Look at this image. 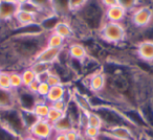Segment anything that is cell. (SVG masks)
I'll return each mask as SVG.
<instances>
[{
	"label": "cell",
	"instance_id": "obj_1",
	"mask_svg": "<svg viewBox=\"0 0 153 140\" xmlns=\"http://www.w3.org/2000/svg\"><path fill=\"white\" fill-rule=\"evenodd\" d=\"M46 35H20L12 36L7 46L12 49L24 67L30 66L38 53L46 46Z\"/></svg>",
	"mask_w": 153,
	"mask_h": 140
},
{
	"label": "cell",
	"instance_id": "obj_2",
	"mask_svg": "<svg viewBox=\"0 0 153 140\" xmlns=\"http://www.w3.org/2000/svg\"><path fill=\"white\" fill-rule=\"evenodd\" d=\"M89 34H98L99 30L106 22L105 20V7L100 0H88L83 9L78 13L71 14Z\"/></svg>",
	"mask_w": 153,
	"mask_h": 140
},
{
	"label": "cell",
	"instance_id": "obj_3",
	"mask_svg": "<svg viewBox=\"0 0 153 140\" xmlns=\"http://www.w3.org/2000/svg\"><path fill=\"white\" fill-rule=\"evenodd\" d=\"M97 35L103 42L113 45L122 44L128 38V32L125 24L108 21L103 24V26Z\"/></svg>",
	"mask_w": 153,
	"mask_h": 140
},
{
	"label": "cell",
	"instance_id": "obj_4",
	"mask_svg": "<svg viewBox=\"0 0 153 140\" xmlns=\"http://www.w3.org/2000/svg\"><path fill=\"white\" fill-rule=\"evenodd\" d=\"M130 23L136 29H145L153 23V7L149 4H140L128 14Z\"/></svg>",
	"mask_w": 153,
	"mask_h": 140
},
{
	"label": "cell",
	"instance_id": "obj_5",
	"mask_svg": "<svg viewBox=\"0 0 153 140\" xmlns=\"http://www.w3.org/2000/svg\"><path fill=\"white\" fill-rule=\"evenodd\" d=\"M103 134L115 140H137L138 137L145 132L136 130L127 125H120L106 127L103 130Z\"/></svg>",
	"mask_w": 153,
	"mask_h": 140
},
{
	"label": "cell",
	"instance_id": "obj_6",
	"mask_svg": "<svg viewBox=\"0 0 153 140\" xmlns=\"http://www.w3.org/2000/svg\"><path fill=\"white\" fill-rule=\"evenodd\" d=\"M106 74L101 68L98 71L87 74L83 80V85L87 88L88 91L94 94H101L106 87Z\"/></svg>",
	"mask_w": 153,
	"mask_h": 140
},
{
	"label": "cell",
	"instance_id": "obj_7",
	"mask_svg": "<svg viewBox=\"0 0 153 140\" xmlns=\"http://www.w3.org/2000/svg\"><path fill=\"white\" fill-rule=\"evenodd\" d=\"M28 134L38 140H51L55 131L53 125L47 119H38L28 130Z\"/></svg>",
	"mask_w": 153,
	"mask_h": 140
},
{
	"label": "cell",
	"instance_id": "obj_8",
	"mask_svg": "<svg viewBox=\"0 0 153 140\" xmlns=\"http://www.w3.org/2000/svg\"><path fill=\"white\" fill-rule=\"evenodd\" d=\"M20 4L16 0H0V22H11L18 11Z\"/></svg>",
	"mask_w": 153,
	"mask_h": 140
},
{
	"label": "cell",
	"instance_id": "obj_9",
	"mask_svg": "<svg viewBox=\"0 0 153 140\" xmlns=\"http://www.w3.org/2000/svg\"><path fill=\"white\" fill-rule=\"evenodd\" d=\"M135 53L138 60L145 63H153V41L142 40L136 43Z\"/></svg>",
	"mask_w": 153,
	"mask_h": 140
},
{
	"label": "cell",
	"instance_id": "obj_10",
	"mask_svg": "<svg viewBox=\"0 0 153 140\" xmlns=\"http://www.w3.org/2000/svg\"><path fill=\"white\" fill-rule=\"evenodd\" d=\"M66 51H67L68 55L70 59L76 60V61H85L88 57V50L87 47L85 46V44L76 41H70L69 44H67V46L65 47Z\"/></svg>",
	"mask_w": 153,
	"mask_h": 140
},
{
	"label": "cell",
	"instance_id": "obj_11",
	"mask_svg": "<svg viewBox=\"0 0 153 140\" xmlns=\"http://www.w3.org/2000/svg\"><path fill=\"white\" fill-rule=\"evenodd\" d=\"M127 17L128 12L120 4L108 7V9H105V20L108 22L124 23L125 20L127 19Z\"/></svg>",
	"mask_w": 153,
	"mask_h": 140
},
{
	"label": "cell",
	"instance_id": "obj_12",
	"mask_svg": "<svg viewBox=\"0 0 153 140\" xmlns=\"http://www.w3.org/2000/svg\"><path fill=\"white\" fill-rule=\"evenodd\" d=\"M63 49L60 48H53V47H47L45 46L40 52L38 53L36 57H35L34 61H38V62H43V63H47V64H51L58 62L60 55H61ZM33 61V62H34Z\"/></svg>",
	"mask_w": 153,
	"mask_h": 140
},
{
	"label": "cell",
	"instance_id": "obj_13",
	"mask_svg": "<svg viewBox=\"0 0 153 140\" xmlns=\"http://www.w3.org/2000/svg\"><path fill=\"white\" fill-rule=\"evenodd\" d=\"M13 108H18L16 92L0 88V111L10 110Z\"/></svg>",
	"mask_w": 153,
	"mask_h": 140
},
{
	"label": "cell",
	"instance_id": "obj_14",
	"mask_svg": "<svg viewBox=\"0 0 153 140\" xmlns=\"http://www.w3.org/2000/svg\"><path fill=\"white\" fill-rule=\"evenodd\" d=\"M13 21H14V23H15L16 27L30 25V24H35V23H40V19H39L38 15H35V14L22 11V10L18 11V13L16 14V16L14 17Z\"/></svg>",
	"mask_w": 153,
	"mask_h": 140
},
{
	"label": "cell",
	"instance_id": "obj_15",
	"mask_svg": "<svg viewBox=\"0 0 153 140\" xmlns=\"http://www.w3.org/2000/svg\"><path fill=\"white\" fill-rule=\"evenodd\" d=\"M53 32L56 34L60 35L61 37H63L66 41H74L76 40V32H74V29L72 27L70 21H68V19H63L59 24L57 25V27L55 28Z\"/></svg>",
	"mask_w": 153,
	"mask_h": 140
},
{
	"label": "cell",
	"instance_id": "obj_16",
	"mask_svg": "<svg viewBox=\"0 0 153 140\" xmlns=\"http://www.w3.org/2000/svg\"><path fill=\"white\" fill-rule=\"evenodd\" d=\"M67 93H68V89L67 86L61 84L59 86H55V87H51L49 92L46 96V102L48 104H53L55 102L61 99H67Z\"/></svg>",
	"mask_w": 153,
	"mask_h": 140
},
{
	"label": "cell",
	"instance_id": "obj_17",
	"mask_svg": "<svg viewBox=\"0 0 153 140\" xmlns=\"http://www.w3.org/2000/svg\"><path fill=\"white\" fill-rule=\"evenodd\" d=\"M64 18H62L61 16L57 15V14H51V15L47 16V17H45L44 19L41 20L40 25L45 34H49V32H53V30H55V28L57 27V25Z\"/></svg>",
	"mask_w": 153,
	"mask_h": 140
},
{
	"label": "cell",
	"instance_id": "obj_18",
	"mask_svg": "<svg viewBox=\"0 0 153 140\" xmlns=\"http://www.w3.org/2000/svg\"><path fill=\"white\" fill-rule=\"evenodd\" d=\"M51 5L53 13L61 16L64 19H67L68 16L71 15L69 12L68 0H51Z\"/></svg>",
	"mask_w": 153,
	"mask_h": 140
},
{
	"label": "cell",
	"instance_id": "obj_19",
	"mask_svg": "<svg viewBox=\"0 0 153 140\" xmlns=\"http://www.w3.org/2000/svg\"><path fill=\"white\" fill-rule=\"evenodd\" d=\"M30 67L38 77L39 81H43L45 75L51 70V64L43 63V62L34 61L30 64Z\"/></svg>",
	"mask_w": 153,
	"mask_h": 140
},
{
	"label": "cell",
	"instance_id": "obj_20",
	"mask_svg": "<svg viewBox=\"0 0 153 140\" xmlns=\"http://www.w3.org/2000/svg\"><path fill=\"white\" fill-rule=\"evenodd\" d=\"M53 127L55 133H66L69 130L74 129L76 125H74V121L70 119V117L65 113V115L60 120H58L56 123H53Z\"/></svg>",
	"mask_w": 153,
	"mask_h": 140
},
{
	"label": "cell",
	"instance_id": "obj_21",
	"mask_svg": "<svg viewBox=\"0 0 153 140\" xmlns=\"http://www.w3.org/2000/svg\"><path fill=\"white\" fill-rule=\"evenodd\" d=\"M46 46L53 47V48L64 49L67 46V41H66L63 37L60 36V35L53 32L46 35Z\"/></svg>",
	"mask_w": 153,
	"mask_h": 140
},
{
	"label": "cell",
	"instance_id": "obj_22",
	"mask_svg": "<svg viewBox=\"0 0 153 140\" xmlns=\"http://www.w3.org/2000/svg\"><path fill=\"white\" fill-rule=\"evenodd\" d=\"M49 109H51V104H48L46 102V99L38 98L36 105L33 108V111H34V113L39 119H46L49 112Z\"/></svg>",
	"mask_w": 153,
	"mask_h": 140
},
{
	"label": "cell",
	"instance_id": "obj_23",
	"mask_svg": "<svg viewBox=\"0 0 153 140\" xmlns=\"http://www.w3.org/2000/svg\"><path fill=\"white\" fill-rule=\"evenodd\" d=\"M19 111H20V115H21V119H22V121H23L24 127H25V129L27 130V132H28V130L35 125V122H36L39 118L36 116V114H35L33 110L19 108Z\"/></svg>",
	"mask_w": 153,
	"mask_h": 140
},
{
	"label": "cell",
	"instance_id": "obj_24",
	"mask_svg": "<svg viewBox=\"0 0 153 140\" xmlns=\"http://www.w3.org/2000/svg\"><path fill=\"white\" fill-rule=\"evenodd\" d=\"M21 73V77H22V83H23V88H27L28 86L32 83H34L35 81L38 80L37 74L32 70V68L30 66H26L23 69L20 71Z\"/></svg>",
	"mask_w": 153,
	"mask_h": 140
},
{
	"label": "cell",
	"instance_id": "obj_25",
	"mask_svg": "<svg viewBox=\"0 0 153 140\" xmlns=\"http://www.w3.org/2000/svg\"><path fill=\"white\" fill-rule=\"evenodd\" d=\"M86 116H87V125L94 127H98V129L102 130L104 129V122H103L101 116L96 112V111H88L86 112Z\"/></svg>",
	"mask_w": 153,
	"mask_h": 140
},
{
	"label": "cell",
	"instance_id": "obj_26",
	"mask_svg": "<svg viewBox=\"0 0 153 140\" xmlns=\"http://www.w3.org/2000/svg\"><path fill=\"white\" fill-rule=\"evenodd\" d=\"M30 1L42 12L45 17L51 15V14H55L53 11L51 0H30Z\"/></svg>",
	"mask_w": 153,
	"mask_h": 140
},
{
	"label": "cell",
	"instance_id": "obj_27",
	"mask_svg": "<svg viewBox=\"0 0 153 140\" xmlns=\"http://www.w3.org/2000/svg\"><path fill=\"white\" fill-rule=\"evenodd\" d=\"M10 80H11V89L13 91L17 92L23 88V83H22V77L20 71L11 70L10 71Z\"/></svg>",
	"mask_w": 153,
	"mask_h": 140
},
{
	"label": "cell",
	"instance_id": "obj_28",
	"mask_svg": "<svg viewBox=\"0 0 153 140\" xmlns=\"http://www.w3.org/2000/svg\"><path fill=\"white\" fill-rule=\"evenodd\" d=\"M117 2L128 12V14L133 11L135 7H137L138 5L143 4L142 0H117Z\"/></svg>",
	"mask_w": 153,
	"mask_h": 140
},
{
	"label": "cell",
	"instance_id": "obj_29",
	"mask_svg": "<svg viewBox=\"0 0 153 140\" xmlns=\"http://www.w3.org/2000/svg\"><path fill=\"white\" fill-rule=\"evenodd\" d=\"M43 81L46 82L51 87H55V86H59V85H61V84H63L61 77H60L56 72L51 71V70L47 73L46 75H45V77H44Z\"/></svg>",
	"mask_w": 153,
	"mask_h": 140
},
{
	"label": "cell",
	"instance_id": "obj_30",
	"mask_svg": "<svg viewBox=\"0 0 153 140\" xmlns=\"http://www.w3.org/2000/svg\"><path fill=\"white\" fill-rule=\"evenodd\" d=\"M0 140H20V137L11 130L0 125Z\"/></svg>",
	"mask_w": 153,
	"mask_h": 140
},
{
	"label": "cell",
	"instance_id": "obj_31",
	"mask_svg": "<svg viewBox=\"0 0 153 140\" xmlns=\"http://www.w3.org/2000/svg\"><path fill=\"white\" fill-rule=\"evenodd\" d=\"M102 130L98 129V127H87L82 131V134L85 136L86 138H94V139H99V138L102 136Z\"/></svg>",
	"mask_w": 153,
	"mask_h": 140
},
{
	"label": "cell",
	"instance_id": "obj_32",
	"mask_svg": "<svg viewBox=\"0 0 153 140\" xmlns=\"http://www.w3.org/2000/svg\"><path fill=\"white\" fill-rule=\"evenodd\" d=\"M64 115H65V112L57 110V109L53 108V107L51 106V109H49V112H48V115H47L46 119L51 123V125H53V123H56L58 120H60Z\"/></svg>",
	"mask_w": 153,
	"mask_h": 140
},
{
	"label": "cell",
	"instance_id": "obj_33",
	"mask_svg": "<svg viewBox=\"0 0 153 140\" xmlns=\"http://www.w3.org/2000/svg\"><path fill=\"white\" fill-rule=\"evenodd\" d=\"M88 0H68V5H69L70 14H76L83 9L84 5L87 3Z\"/></svg>",
	"mask_w": 153,
	"mask_h": 140
},
{
	"label": "cell",
	"instance_id": "obj_34",
	"mask_svg": "<svg viewBox=\"0 0 153 140\" xmlns=\"http://www.w3.org/2000/svg\"><path fill=\"white\" fill-rule=\"evenodd\" d=\"M51 89V86L46 83L45 81H40L39 83V87L37 90V97L41 98V99H45Z\"/></svg>",
	"mask_w": 153,
	"mask_h": 140
},
{
	"label": "cell",
	"instance_id": "obj_35",
	"mask_svg": "<svg viewBox=\"0 0 153 140\" xmlns=\"http://www.w3.org/2000/svg\"><path fill=\"white\" fill-rule=\"evenodd\" d=\"M0 88L5 90L11 89V80H10V70H2L0 77Z\"/></svg>",
	"mask_w": 153,
	"mask_h": 140
},
{
	"label": "cell",
	"instance_id": "obj_36",
	"mask_svg": "<svg viewBox=\"0 0 153 140\" xmlns=\"http://www.w3.org/2000/svg\"><path fill=\"white\" fill-rule=\"evenodd\" d=\"M69 99H61L58 100V102H55L53 104H51V106L53 108L57 109V110L63 111V112H66V109H67V102Z\"/></svg>",
	"mask_w": 153,
	"mask_h": 140
},
{
	"label": "cell",
	"instance_id": "obj_37",
	"mask_svg": "<svg viewBox=\"0 0 153 140\" xmlns=\"http://www.w3.org/2000/svg\"><path fill=\"white\" fill-rule=\"evenodd\" d=\"M81 133V132L79 131L78 129H71L69 130V131H67L65 134V137H66V140H76V138H78V136H79V134Z\"/></svg>",
	"mask_w": 153,
	"mask_h": 140
},
{
	"label": "cell",
	"instance_id": "obj_38",
	"mask_svg": "<svg viewBox=\"0 0 153 140\" xmlns=\"http://www.w3.org/2000/svg\"><path fill=\"white\" fill-rule=\"evenodd\" d=\"M39 83H40V81H39V80H37V81H35L34 83L30 84L27 88H25V89L27 90L28 92H30V93L37 95V90H38V87H39Z\"/></svg>",
	"mask_w": 153,
	"mask_h": 140
},
{
	"label": "cell",
	"instance_id": "obj_39",
	"mask_svg": "<svg viewBox=\"0 0 153 140\" xmlns=\"http://www.w3.org/2000/svg\"><path fill=\"white\" fill-rule=\"evenodd\" d=\"M100 1L105 9H108V7H114V5L119 4L117 0H100Z\"/></svg>",
	"mask_w": 153,
	"mask_h": 140
},
{
	"label": "cell",
	"instance_id": "obj_40",
	"mask_svg": "<svg viewBox=\"0 0 153 140\" xmlns=\"http://www.w3.org/2000/svg\"><path fill=\"white\" fill-rule=\"evenodd\" d=\"M51 140H66L65 134L64 133H55L51 138Z\"/></svg>",
	"mask_w": 153,
	"mask_h": 140
},
{
	"label": "cell",
	"instance_id": "obj_41",
	"mask_svg": "<svg viewBox=\"0 0 153 140\" xmlns=\"http://www.w3.org/2000/svg\"><path fill=\"white\" fill-rule=\"evenodd\" d=\"M20 140H38L37 138H35L34 136L30 135V134H26V135L22 136L21 138H20Z\"/></svg>",
	"mask_w": 153,
	"mask_h": 140
},
{
	"label": "cell",
	"instance_id": "obj_42",
	"mask_svg": "<svg viewBox=\"0 0 153 140\" xmlns=\"http://www.w3.org/2000/svg\"><path fill=\"white\" fill-rule=\"evenodd\" d=\"M99 140H115V139H113V138L108 137V136L104 135V134L102 133V136H101V137L99 138Z\"/></svg>",
	"mask_w": 153,
	"mask_h": 140
},
{
	"label": "cell",
	"instance_id": "obj_43",
	"mask_svg": "<svg viewBox=\"0 0 153 140\" xmlns=\"http://www.w3.org/2000/svg\"><path fill=\"white\" fill-rule=\"evenodd\" d=\"M76 140H85V136H84L82 133H80L79 136H78V138H76Z\"/></svg>",
	"mask_w": 153,
	"mask_h": 140
},
{
	"label": "cell",
	"instance_id": "obj_44",
	"mask_svg": "<svg viewBox=\"0 0 153 140\" xmlns=\"http://www.w3.org/2000/svg\"><path fill=\"white\" fill-rule=\"evenodd\" d=\"M18 3H19L20 5L23 4V3H26V2H30V0H16Z\"/></svg>",
	"mask_w": 153,
	"mask_h": 140
},
{
	"label": "cell",
	"instance_id": "obj_45",
	"mask_svg": "<svg viewBox=\"0 0 153 140\" xmlns=\"http://www.w3.org/2000/svg\"><path fill=\"white\" fill-rule=\"evenodd\" d=\"M148 4H150L153 7V0H148Z\"/></svg>",
	"mask_w": 153,
	"mask_h": 140
},
{
	"label": "cell",
	"instance_id": "obj_46",
	"mask_svg": "<svg viewBox=\"0 0 153 140\" xmlns=\"http://www.w3.org/2000/svg\"><path fill=\"white\" fill-rule=\"evenodd\" d=\"M85 140H99V139H94V138H86L85 137Z\"/></svg>",
	"mask_w": 153,
	"mask_h": 140
},
{
	"label": "cell",
	"instance_id": "obj_47",
	"mask_svg": "<svg viewBox=\"0 0 153 140\" xmlns=\"http://www.w3.org/2000/svg\"><path fill=\"white\" fill-rule=\"evenodd\" d=\"M1 73H2V69L0 68V77H1Z\"/></svg>",
	"mask_w": 153,
	"mask_h": 140
}]
</instances>
